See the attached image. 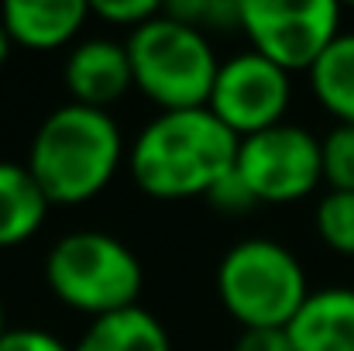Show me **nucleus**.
Segmentation results:
<instances>
[{
	"label": "nucleus",
	"mask_w": 354,
	"mask_h": 351,
	"mask_svg": "<svg viewBox=\"0 0 354 351\" xmlns=\"http://www.w3.org/2000/svg\"><path fill=\"white\" fill-rule=\"evenodd\" d=\"M317 234L337 255H351L354 258V193L330 190L317 204Z\"/></svg>",
	"instance_id": "obj_15"
},
{
	"label": "nucleus",
	"mask_w": 354,
	"mask_h": 351,
	"mask_svg": "<svg viewBox=\"0 0 354 351\" xmlns=\"http://www.w3.org/2000/svg\"><path fill=\"white\" fill-rule=\"evenodd\" d=\"M165 14H172L176 21H183L196 31L224 28V24L241 28V0H176L165 7Z\"/></svg>",
	"instance_id": "obj_17"
},
{
	"label": "nucleus",
	"mask_w": 354,
	"mask_h": 351,
	"mask_svg": "<svg viewBox=\"0 0 354 351\" xmlns=\"http://www.w3.org/2000/svg\"><path fill=\"white\" fill-rule=\"evenodd\" d=\"M66 83H69L76 104L104 111L134 83L127 45H118L111 38H90V42L76 45L66 62Z\"/></svg>",
	"instance_id": "obj_9"
},
{
	"label": "nucleus",
	"mask_w": 354,
	"mask_h": 351,
	"mask_svg": "<svg viewBox=\"0 0 354 351\" xmlns=\"http://www.w3.org/2000/svg\"><path fill=\"white\" fill-rule=\"evenodd\" d=\"M7 334V324H3V303H0V338Z\"/></svg>",
	"instance_id": "obj_23"
},
{
	"label": "nucleus",
	"mask_w": 354,
	"mask_h": 351,
	"mask_svg": "<svg viewBox=\"0 0 354 351\" xmlns=\"http://www.w3.org/2000/svg\"><path fill=\"white\" fill-rule=\"evenodd\" d=\"M241 28L279 69H313L341 35V7L334 0H241Z\"/></svg>",
	"instance_id": "obj_6"
},
{
	"label": "nucleus",
	"mask_w": 354,
	"mask_h": 351,
	"mask_svg": "<svg viewBox=\"0 0 354 351\" xmlns=\"http://www.w3.org/2000/svg\"><path fill=\"white\" fill-rule=\"evenodd\" d=\"M120 162V127L107 111L66 104L41 120L28 169L48 204H83L97 197Z\"/></svg>",
	"instance_id": "obj_2"
},
{
	"label": "nucleus",
	"mask_w": 354,
	"mask_h": 351,
	"mask_svg": "<svg viewBox=\"0 0 354 351\" xmlns=\"http://www.w3.org/2000/svg\"><path fill=\"white\" fill-rule=\"evenodd\" d=\"M0 351H73L66 348L55 334L48 331H38V327H17V331H7L0 338Z\"/></svg>",
	"instance_id": "obj_19"
},
{
	"label": "nucleus",
	"mask_w": 354,
	"mask_h": 351,
	"mask_svg": "<svg viewBox=\"0 0 354 351\" xmlns=\"http://www.w3.org/2000/svg\"><path fill=\"white\" fill-rule=\"evenodd\" d=\"M73 351H172L165 327L141 307L97 317Z\"/></svg>",
	"instance_id": "obj_13"
},
{
	"label": "nucleus",
	"mask_w": 354,
	"mask_h": 351,
	"mask_svg": "<svg viewBox=\"0 0 354 351\" xmlns=\"http://www.w3.org/2000/svg\"><path fill=\"white\" fill-rule=\"evenodd\" d=\"M234 131L210 107L162 111L134 141L131 172L138 186L158 200H186L210 193L237 159Z\"/></svg>",
	"instance_id": "obj_1"
},
{
	"label": "nucleus",
	"mask_w": 354,
	"mask_h": 351,
	"mask_svg": "<svg viewBox=\"0 0 354 351\" xmlns=\"http://www.w3.org/2000/svg\"><path fill=\"white\" fill-rule=\"evenodd\" d=\"M317 100L337 117V124H354V35H337L330 48L310 69Z\"/></svg>",
	"instance_id": "obj_14"
},
{
	"label": "nucleus",
	"mask_w": 354,
	"mask_h": 351,
	"mask_svg": "<svg viewBox=\"0 0 354 351\" xmlns=\"http://www.w3.org/2000/svg\"><path fill=\"white\" fill-rule=\"evenodd\" d=\"M296 351H354V289H317L289 321Z\"/></svg>",
	"instance_id": "obj_10"
},
{
	"label": "nucleus",
	"mask_w": 354,
	"mask_h": 351,
	"mask_svg": "<svg viewBox=\"0 0 354 351\" xmlns=\"http://www.w3.org/2000/svg\"><path fill=\"white\" fill-rule=\"evenodd\" d=\"M48 197L21 162H0V248L17 244L41 228Z\"/></svg>",
	"instance_id": "obj_12"
},
{
	"label": "nucleus",
	"mask_w": 354,
	"mask_h": 351,
	"mask_svg": "<svg viewBox=\"0 0 354 351\" xmlns=\"http://www.w3.org/2000/svg\"><path fill=\"white\" fill-rule=\"evenodd\" d=\"M207 197H210V204H217V207H224V210H244V207L254 204V197H251V190L244 186V179L237 176V169H231Z\"/></svg>",
	"instance_id": "obj_21"
},
{
	"label": "nucleus",
	"mask_w": 354,
	"mask_h": 351,
	"mask_svg": "<svg viewBox=\"0 0 354 351\" xmlns=\"http://www.w3.org/2000/svg\"><path fill=\"white\" fill-rule=\"evenodd\" d=\"M217 289L244 327H289L310 296L299 258L268 237L237 241L221 258Z\"/></svg>",
	"instance_id": "obj_5"
},
{
	"label": "nucleus",
	"mask_w": 354,
	"mask_h": 351,
	"mask_svg": "<svg viewBox=\"0 0 354 351\" xmlns=\"http://www.w3.org/2000/svg\"><path fill=\"white\" fill-rule=\"evenodd\" d=\"M234 351H296L286 327H244Z\"/></svg>",
	"instance_id": "obj_20"
},
{
	"label": "nucleus",
	"mask_w": 354,
	"mask_h": 351,
	"mask_svg": "<svg viewBox=\"0 0 354 351\" xmlns=\"http://www.w3.org/2000/svg\"><path fill=\"white\" fill-rule=\"evenodd\" d=\"M127 59L134 83L165 111L207 107L221 69L207 35L176 21L165 7L131 31Z\"/></svg>",
	"instance_id": "obj_3"
},
{
	"label": "nucleus",
	"mask_w": 354,
	"mask_h": 351,
	"mask_svg": "<svg viewBox=\"0 0 354 351\" xmlns=\"http://www.w3.org/2000/svg\"><path fill=\"white\" fill-rule=\"evenodd\" d=\"M320 165L330 190L354 193V124H337L320 141Z\"/></svg>",
	"instance_id": "obj_16"
},
{
	"label": "nucleus",
	"mask_w": 354,
	"mask_h": 351,
	"mask_svg": "<svg viewBox=\"0 0 354 351\" xmlns=\"http://www.w3.org/2000/svg\"><path fill=\"white\" fill-rule=\"evenodd\" d=\"M86 14L90 3L83 0H7L0 24L10 42L31 48H55L83 28Z\"/></svg>",
	"instance_id": "obj_11"
},
{
	"label": "nucleus",
	"mask_w": 354,
	"mask_h": 351,
	"mask_svg": "<svg viewBox=\"0 0 354 351\" xmlns=\"http://www.w3.org/2000/svg\"><path fill=\"white\" fill-rule=\"evenodd\" d=\"M45 279L52 293L73 310L107 317L127 307H138L141 293V262L138 255L104 231L66 234L45 258Z\"/></svg>",
	"instance_id": "obj_4"
},
{
	"label": "nucleus",
	"mask_w": 354,
	"mask_h": 351,
	"mask_svg": "<svg viewBox=\"0 0 354 351\" xmlns=\"http://www.w3.org/2000/svg\"><path fill=\"white\" fill-rule=\"evenodd\" d=\"M207 107L221 117L237 138L282 124L289 107V73L268 62L265 55L241 52L234 59L221 62Z\"/></svg>",
	"instance_id": "obj_8"
},
{
	"label": "nucleus",
	"mask_w": 354,
	"mask_h": 351,
	"mask_svg": "<svg viewBox=\"0 0 354 351\" xmlns=\"http://www.w3.org/2000/svg\"><path fill=\"white\" fill-rule=\"evenodd\" d=\"M234 169L254 204L303 200L324 179L320 138L299 124H272L237 141Z\"/></svg>",
	"instance_id": "obj_7"
},
{
	"label": "nucleus",
	"mask_w": 354,
	"mask_h": 351,
	"mask_svg": "<svg viewBox=\"0 0 354 351\" xmlns=\"http://www.w3.org/2000/svg\"><path fill=\"white\" fill-rule=\"evenodd\" d=\"M90 10H97L100 17H107L114 24H134L138 28V24L151 21L162 10V3H155V0H93Z\"/></svg>",
	"instance_id": "obj_18"
},
{
	"label": "nucleus",
	"mask_w": 354,
	"mask_h": 351,
	"mask_svg": "<svg viewBox=\"0 0 354 351\" xmlns=\"http://www.w3.org/2000/svg\"><path fill=\"white\" fill-rule=\"evenodd\" d=\"M7 55H10V35H7L3 24H0V66L7 62Z\"/></svg>",
	"instance_id": "obj_22"
}]
</instances>
